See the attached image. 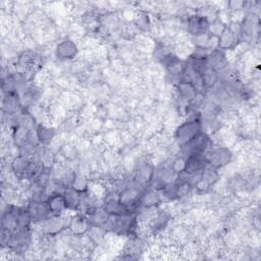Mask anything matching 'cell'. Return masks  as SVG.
Listing matches in <instances>:
<instances>
[{
	"instance_id": "obj_1",
	"label": "cell",
	"mask_w": 261,
	"mask_h": 261,
	"mask_svg": "<svg viewBox=\"0 0 261 261\" xmlns=\"http://www.w3.org/2000/svg\"><path fill=\"white\" fill-rule=\"evenodd\" d=\"M199 132H201V122L199 120L193 118L180 124L176 132V138L180 145L184 146L191 138H193Z\"/></svg>"
},
{
	"instance_id": "obj_2",
	"label": "cell",
	"mask_w": 261,
	"mask_h": 261,
	"mask_svg": "<svg viewBox=\"0 0 261 261\" xmlns=\"http://www.w3.org/2000/svg\"><path fill=\"white\" fill-rule=\"evenodd\" d=\"M210 137L201 130V132L196 134L182 146V150H184L186 156H189L191 154H204L208 146H210Z\"/></svg>"
},
{
	"instance_id": "obj_3",
	"label": "cell",
	"mask_w": 261,
	"mask_h": 261,
	"mask_svg": "<svg viewBox=\"0 0 261 261\" xmlns=\"http://www.w3.org/2000/svg\"><path fill=\"white\" fill-rule=\"evenodd\" d=\"M232 153L226 148H216L212 150L206 155V160L208 166H210L214 168H222L228 164L230 160Z\"/></svg>"
},
{
	"instance_id": "obj_4",
	"label": "cell",
	"mask_w": 261,
	"mask_h": 261,
	"mask_svg": "<svg viewBox=\"0 0 261 261\" xmlns=\"http://www.w3.org/2000/svg\"><path fill=\"white\" fill-rule=\"evenodd\" d=\"M208 166L206 160V155L204 154H191L186 158L185 172L190 176H194L198 172H201Z\"/></svg>"
},
{
	"instance_id": "obj_5",
	"label": "cell",
	"mask_w": 261,
	"mask_h": 261,
	"mask_svg": "<svg viewBox=\"0 0 261 261\" xmlns=\"http://www.w3.org/2000/svg\"><path fill=\"white\" fill-rule=\"evenodd\" d=\"M188 30L195 37L203 36L210 30V22L202 16H190L188 20Z\"/></svg>"
},
{
	"instance_id": "obj_6",
	"label": "cell",
	"mask_w": 261,
	"mask_h": 261,
	"mask_svg": "<svg viewBox=\"0 0 261 261\" xmlns=\"http://www.w3.org/2000/svg\"><path fill=\"white\" fill-rule=\"evenodd\" d=\"M28 212L31 216L32 222L33 220H35V222L46 220L48 218L49 214H51L47 201L46 202H42V201L32 202L28 207Z\"/></svg>"
},
{
	"instance_id": "obj_7",
	"label": "cell",
	"mask_w": 261,
	"mask_h": 261,
	"mask_svg": "<svg viewBox=\"0 0 261 261\" xmlns=\"http://www.w3.org/2000/svg\"><path fill=\"white\" fill-rule=\"evenodd\" d=\"M218 174L216 168H206L205 170H203L201 172L200 180L196 182V188L199 191L204 192L208 188H210V186H212L214 184V182L218 180Z\"/></svg>"
},
{
	"instance_id": "obj_8",
	"label": "cell",
	"mask_w": 261,
	"mask_h": 261,
	"mask_svg": "<svg viewBox=\"0 0 261 261\" xmlns=\"http://www.w3.org/2000/svg\"><path fill=\"white\" fill-rule=\"evenodd\" d=\"M110 216L104 208H91L87 216L88 222L93 226H102L106 224L110 220Z\"/></svg>"
},
{
	"instance_id": "obj_9",
	"label": "cell",
	"mask_w": 261,
	"mask_h": 261,
	"mask_svg": "<svg viewBox=\"0 0 261 261\" xmlns=\"http://www.w3.org/2000/svg\"><path fill=\"white\" fill-rule=\"evenodd\" d=\"M140 197H141V194L137 188L128 187L122 191V193L120 194L118 200L130 210V207L135 206L136 204L139 203Z\"/></svg>"
},
{
	"instance_id": "obj_10",
	"label": "cell",
	"mask_w": 261,
	"mask_h": 261,
	"mask_svg": "<svg viewBox=\"0 0 261 261\" xmlns=\"http://www.w3.org/2000/svg\"><path fill=\"white\" fill-rule=\"evenodd\" d=\"M47 203H48V206L50 208L51 214L54 216H60L66 208L64 196L60 193L52 194L47 199Z\"/></svg>"
},
{
	"instance_id": "obj_11",
	"label": "cell",
	"mask_w": 261,
	"mask_h": 261,
	"mask_svg": "<svg viewBox=\"0 0 261 261\" xmlns=\"http://www.w3.org/2000/svg\"><path fill=\"white\" fill-rule=\"evenodd\" d=\"M78 54V48L76 44L70 40H64L58 45L56 56L62 60H70Z\"/></svg>"
},
{
	"instance_id": "obj_12",
	"label": "cell",
	"mask_w": 261,
	"mask_h": 261,
	"mask_svg": "<svg viewBox=\"0 0 261 261\" xmlns=\"http://www.w3.org/2000/svg\"><path fill=\"white\" fill-rule=\"evenodd\" d=\"M164 62L166 64V70L170 74H172L174 76H178L184 74L185 70H186V64L184 62H182L180 60H178V58L170 54Z\"/></svg>"
},
{
	"instance_id": "obj_13",
	"label": "cell",
	"mask_w": 261,
	"mask_h": 261,
	"mask_svg": "<svg viewBox=\"0 0 261 261\" xmlns=\"http://www.w3.org/2000/svg\"><path fill=\"white\" fill-rule=\"evenodd\" d=\"M89 226L91 224L88 222L87 218L82 216H76L70 222L68 228L72 234H76V236H80V234H83L89 230Z\"/></svg>"
},
{
	"instance_id": "obj_14",
	"label": "cell",
	"mask_w": 261,
	"mask_h": 261,
	"mask_svg": "<svg viewBox=\"0 0 261 261\" xmlns=\"http://www.w3.org/2000/svg\"><path fill=\"white\" fill-rule=\"evenodd\" d=\"M180 96L187 101H192L196 98L197 89L196 87L187 80H182L178 85Z\"/></svg>"
},
{
	"instance_id": "obj_15",
	"label": "cell",
	"mask_w": 261,
	"mask_h": 261,
	"mask_svg": "<svg viewBox=\"0 0 261 261\" xmlns=\"http://www.w3.org/2000/svg\"><path fill=\"white\" fill-rule=\"evenodd\" d=\"M66 203V208L70 210H78L81 205V200H82V193L76 191L74 189L68 188L64 194Z\"/></svg>"
},
{
	"instance_id": "obj_16",
	"label": "cell",
	"mask_w": 261,
	"mask_h": 261,
	"mask_svg": "<svg viewBox=\"0 0 261 261\" xmlns=\"http://www.w3.org/2000/svg\"><path fill=\"white\" fill-rule=\"evenodd\" d=\"M162 201L160 194L158 190H149L141 195L139 204L144 207H155Z\"/></svg>"
},
{
	"instance_id": "obj_17",
	"label": "cell",
	"mask_w": 261,
	"mask_h": 261,
	"mask_svg": "<svg viewBox=\"0 0 261 261\" xmlns=\"http://www.w3.org/2000/svg\"><path fill=\"white\" fill-rule=\"evenodd\" d=\"M104 210L108 212L110 216H120L126 212H130L128 208L126 205H124L118 199V200L112 199V200L108 201L106 204V207H104Z\"/></svg>"
},
{
	"instance_id": "obj_18",
	"label": "cell",
	"mask_w": 261,
	"mask_h": 261,
	"mask_svg": "<svg viewBox=\"0 0 261 261\" xmlns=\"http://www.w3.org/2000/svg\"><path fill=\"white\" fill-rule=\"evenodd\" d=\"M14 139L18 147L22 148L27 146L30 141V130L24 126H18L14 133Z\"/></svg>"
},
{
	"instance_id": "obj_19",
	"label": "cell",
	"mask_w": 261,
	"mask_h": 261,
	"mask_svg": "<svg viewBox=\"0 0 261 261\" xmlns=\"http://www.w3.org/2000/svg\"><path fill=\"white\" fill-rule=\"evenodd\" d=\"M20 106V99L16 93H6L4 99V110L8 114H14Z\"/></svg>"
},
{
	"instance_id": "obj_20",
	"label": "cell",
	"mask_w": 261,
	"mask_h": 261,
	"mask_svg": "<svg viewBox=\"0 0 261 261\" xmlns=\"http://www.w3.org/2000/svg\"><path fill=\"white\" fill-rule=\"evenodd\" d=\"M154 174V170L151 166L145 164L139 168L137 172V182L139 184H146V182H150L153 178Z\"/></svg>"
},
{
	"instance_id": "obj_21",
	"label": "cell",
	"mask_w": 261,
	"mask_h": 261,
	"mask_svg": "<svg viewBox=\"0 0 261 261\" xmlns=\"http://www.w3.org/2000/svg\"><path fill=\"white\" fill-rule=\"evenodd\" d=\"M62 220H62L60 216H54V218H47L45 228H47L48 232H58L64 226Z\"/></svg>"
},
{
	"instance_id": "obj_22",
	"label": "cell",
	"mask_w": 261,
	"mask_h": 261,
	"mask_svg": "<svg viewBox=\"0 0 261 261\" xmlns=\"http://www.w3.org/2000/svg\"><path fill=\"white\" fill-rule=\"evenodd\" d=\"M54 130L52 128H48L42 126H40L37 128V137L40 140V142L44 144L49 143L52 140V138H54Z\"/></svg>"
},
{
	"instance_id": "obj_23",
	"label": "cell",
	"mask_w": 261,
	"mask_h": 261,
	"mask_svg": "<svg viewBox=\"0 0 261 261\" xmlns=\"http://www.w3.org/2000/svg\"><path fill=\"white\" fill-rule=\"evenodd\" d=\"M192 190V186L188 180H178L176 182V198H182L188 196Z\"/></svg>"
},
{
	"instance_id": "obj_24",
	"label": "cell",
	"mask_w": 261,
	"mask_h": 261,
	"mask_svg": "<svg viewBox=\"0 0 261 261\" xmlns=\"http://www.w3.org/2000/svg\"><path fill=\"white\" fill-rule=\"evenodd\" d=\"M234 32L230 29L226 28V29H224V31L220 37V47L228 48L234 43Z\"/></svg>"
},
{
	"instance_id": "obj_25",
	"label": "cell",
	"mask_w": 261,
	"mask_h": 261,
	"mask_svg": "<svg viewBox=\"0 0 261 261\" xmlns=\"http://www.w3.org/2000/svg\"><path fill=\"white\" fill-rule=\"evenodd\" d=\"M88 182L87 180L82 178V176H74L72 184V188L74 189L76 191L80 192V193H85L88 190Z\"/></svg>"
},
{
	"instance_id": "obj_26",
	"label": "cell",
	"mask_w": 261,
	"mask_h": 261,
	"mask_svg": "<svg viewBox=\"0 0 261 261\" xmlns=\"http://www.w3.org/2000/svg\"><path fill=\"white\" fill-rule=\"evenodd\" d=\"M185 166H186V158H180L174 162L170 168L174 170V172L178 174V172H182L185 170Z\"/></svg>"
}]
</instances>
